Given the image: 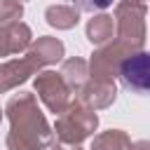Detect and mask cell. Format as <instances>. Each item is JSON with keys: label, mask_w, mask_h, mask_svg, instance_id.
Segmentation results:
<instances>
[{"label": "cell", "mask_w": 150, "mask_h": 150, "mask_svg": "<svg viewBox=\"0 0 150 150\" xmlns=\"http://www.w3.org/2000/svg\"><path fill=\"white\" fill-rule=\"evenodd\" d=\"M68 2L84 12H101V9H108L110 5H115L117 0H68Z\"/></svg>", "instance_id": "cell-2"}, {"label": "cell", "mask_w": 150, "mask_h": 150, "mask_svg": "<svg viewBox=\"0 0 150 150\" xmlns=\"http://www.w3.org/2000/svg\"><path fill=\"white\" fill-rule=\"evenodd\" d=\"M124 87L138 91V94H145L148 91V54H136L131 56L124 66H122V73H120Z\"/></svg>", "instance_id": "cell-1"}]
</instances>
